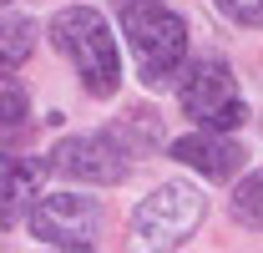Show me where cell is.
<instances>
[{
	"label": "cell",
	"instance_id": "cell-1",
	"mask_svg": "<svg viewBox=\"0 0 263 253\" xmlns=\"http://www.w3.org/2000/svg\"><path fill=\"white\" fill-rule=\"evenodd\" d=\"M51 46L76 66L81 86L91 96H111L122 86V56H117V41H111V26L101 10H91V5L56 10L51 15Z\"/></svg>",
	"mask_w": 263,
	"mask_h": 253
},
{
	"label": "cell",
	"instance_id": "cell-2",
	"mask_svg": "<svg viewBox=\"0 0 263 253\" xmlns=\"http://www.w3.org/2000/svg\"><path fill=\"white\" fill-rule=\"evenodd\" d=\"M122 31L147 86H167L187 61V21L157 0H122Z\"/></svg>",
	"mask_w": 263,
	"mask_h": 253
},
{
	"label": "cell",
	"instance_id": "cell-3",
	"mask_svg": "<svg viewBox=\"0 0 263 253\" xmlns=\"http://www.w3.org/2000/svg\"><path fill=\"white\" fill-rule=\"evenodd\" d=\"M202 192L193 183H162L152 197H142V208L132 213V238L142 248H177L193 238V228L202 223Z\"/></svg>",
	"mask_w": 263,
	"mask_h": 253
},
{
	"label": "cell",
	"instance_id": "cell-4",
	"mask_svg": "<svg viewBox=\"0 0 263 253\" xmlns=\"http://www.w3.org/2000/svg\"><path fill=\"white\" fill-rule=\"evenodd\" d=\"M177 101H182V117L202 122L208 132H233V127L248 117V106H243V96H238V81H233L228 61H213V56L187 71Z\"/></svg>",
	"mask_w": 263,
	"mask_h": 253
},
{
	"label": "cell",
	"instance_id": "cell-5",
	"mask_svg": "<svg viewBox=\"0 0 263 253\" xmlns=\"http://www.w3.org/2000/svg\"><path fill=\"white\" fill-rule=\"evenodd\" d=\"M31 233L46 248H91L101 233V208L81 192H46L31 203Z\"/></svg>",
	"mask_w": 263,
	"mask_h": 253
},
{
	"label": "cell",
	"instance_id": "cell-6",
	"mask_svg": "<svg viewBox=\"0 0 263 253\" xmlns=\"http://www.w3.org/2000/svg\"><path fill=\"white\" fill-rule=\"evenodd\" d=\"M61 177H76V183H97V188H111L122 183L132 167V152L111 137V132H86V137H66L51 147V162Z\"/></svg>",
	"mask_w": 263,
	"mask_h": 253
},
{
	"label": "cell",
	"instance_id": "cell-7",
	"mask_svg": "<svg viewBox=\"0 0 263 253\" xmlns=\"http://www.w3.org/2000/svg\"><path fill=\"white\" fill-rule=\"evenodd\" d=\"M41 183H46V162L15 157V152L0 157V228H15L31 213V203L41 197Z\"/></svg>",
	"mask_w": 263,
	"mask_h": 253
},
{
	"label": "cell",
	"instance_id": "cell-8",
	"mask_svg": "<svg viewBox=\"0 0 263 253\" xmlns=\"http://www.w3.org/2000/svg\"><path fill=\"white\" fill-rule=\"evenodd\" d=\"M172 157L197 167V172L213 177V183H228L233 172L243 167V147L228 142L223 132H197V137H177V142H172Z\"/></svg>",
	"mask_w": 263,
	"mask_h": 253
},
{
	"label": "cell",
	"instance_id": "cell-9",
	"mask_svg": "<svg viewBox=\"0 0 263 253\" xmlns=\"http://www.w3.org/2000/svg\"><path fill=\"white\" fill-rule=\"evenodd\" d=\"M26 137H31V96L0 76V157L15 152Z\"/></svg>",
	"mask_w": 263,
	"mask_h": 253
},
{
	"label": "cell",
	"instance_id": "cell-10",
	"mask_svg": "<svg viewBox=\"0 0 263 253\" xmlns=\"http://www.w3.org/2000/svg\"><path fill=\"white\" fill-rule=\"evenodd\" d=\"M35 51V26L26 15H0V76H10L15 66H26Z\"/></svg>",
	"mask_w": 263,
	"mask_h": 253
},
{
	"label": "cell",
	"instance_id": "cell-11",
	"mask_svg": "<svg viewBox=\"0 0 263 253\" xmlns=\"http://www.w3.org/2000/svg\"><path fill=\"white\" fill-rule=\"evenodd\" d=\"M122 147H127L132 157L137 152H147V147H157V137H162V127H157V112H127V122L111 132Z\"/></svg>",
	"mask_w": 263,
	"mask_h": 253
},
{
	"label": "cell",
	"instance_id": "cell-12",
	"mask_svg": "<svg viewBox=\"0 0 263 253\" xmlns=\"http://www.w3.org/2000/svg\"><path fill=\"white\" fill-rule=\"evenodd\" d=\"M233 218L243 223V228H258L263 233V167L253 177L238 183V192H233Z\"/></svg>",
	"mask_w": 263,
	"mask_h": 253
},
{
	"label": "cell",
	"instance_id": "cell-13",
	"mask_svg": "<svg viewBox=\"0 0 263 253\" xmlns=\"http://www.w3.org/2000/svg\"><path fill=\"white\" fill-rule=\"evenodd\" d=\"M228 21L238 26H248V31H263V0H213Z\"/></svg>",
	"mask_w": 263,
	"mask_h": 253
},
{
	"label": "cell",
	"instance_id": "cell-14",
	"mask_svg": "<svg viewBox=\"0 0 263 253\" xmlns=\"http://www.w3.org/2000/svg\"><path fill=\"white\" fill-rule=\"evenodd\" d=\"M0 5H10V0H0Z\"/></svg>",
	"mask_w": 263,
	"mask_h": 253
}]
</instances>
